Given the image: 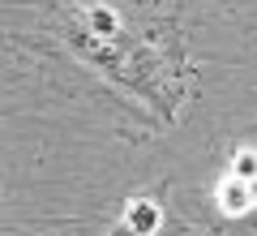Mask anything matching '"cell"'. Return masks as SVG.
<instances>
[{"label":"cell","instance_id":"cell-1","mask_svg":"<svg viewBox=\"0 0 257 236\" xmlns=\"http://www.w3.org/2000/svg\"><path fill=\"white\" fill-rule=\"evenodd\" d=\"M52 35L111 91L150 108L159 125L189 103L193 64L176 18H133L111 0H64L52 13Z\"/></svg>","mask_w":257,"mask_h":236},{"label":"cell","instance_id":"cell-2","mask_svg":"<svg viewBox=\"0 0 257 236\" xmlns=\"http://www.w3.org/2000/svg\"><path fill=\"white\" fill-rule=\"evenodd\" d=\"M167 193H172L167 181L150 185V189H142V193H128L124 206H120V215L103 227V236H163V227H167Z\"/></svg>","mask_w":257,"mask_h":236},{"label":"cell","instance_id":"cell-3","mask_svg":"<svg viewBox=\"0 0 257 236\" xmlns=\"http://www.w3.org/2000/svg\"><path fill=\"white\" fill-rule=\"evenodd\" d=\"M210 206L223 219L240 223V219L257 215V176H244L236 168H223V176L210 185Z\"/></svg>","mask_w":257,"mask_h":236},{"label":"cell","instance_id":"cell-4","mask_svg":"<svg viewBox=\"0 0 257 236\" xmlns=\"http://www.w3.org/2000/svg\"><path fill=\"white\" fill-rule=\"evenodd\" d=\"M253 133H257V129H253Z\"/></svg>","mask_w":257,"mask_h":236}]
</instances>
